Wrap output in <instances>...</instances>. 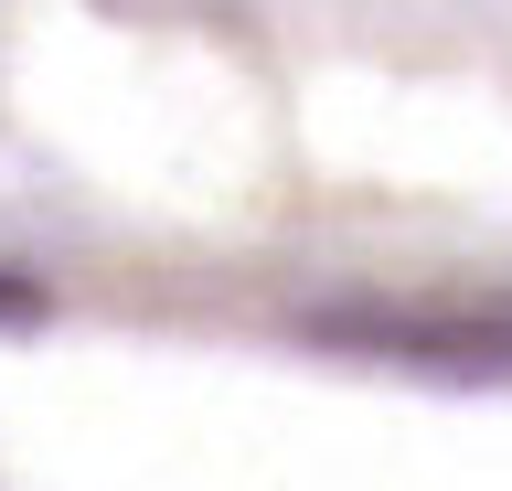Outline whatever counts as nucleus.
<instances>
[{
  "instance_id": "nucleus-1",
  "label": "nucleus",
  "mask_w": 512,
  "mask_h": 491,
  "mask_svg": "<svg viewBox=\"0 0 512 491\" xmlns=\"http://www.w3.org/2000/svg\"><path fill=\"white\" fill-rule=\"evenodd\" d=\"M342 331H374V353H459V363H502L512 353V321H448V331H427L416 310H384V321H342Z\"/></svg>"
},
{
  "instance_id": "nucleus-2",
  "label": "nucleus",
  "mask_w": 512,
  "mask_h": 491,
  "mask_svg": "<svg viewBox=\"0 0 512 491\" xmlns=\"http://www.w3.org/2000/svg\"><path fill=\"white\" fill-rule=\"evenodd\" d=\"M0 310H32V289H11V278H0Z\"/></svg>"
}]
</instances>
